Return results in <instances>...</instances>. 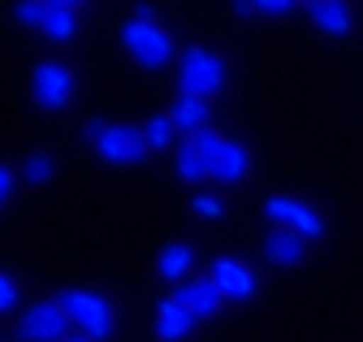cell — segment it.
Segmentation results:
<instances>
[{"instance_id":"12","label":"cell","mask_w":363,"mask_h":342,"mask_svg":"<svg viewBox=\"0 0 363 342\" xmlns=\"http://www.w3.org/2000/svg\"><path fill=\"white\" fill-rule=\"evenodd\" d=\"M169 117H173L177 131H186V139H191V135L208 131V121H212V104H208V100H199V96L177 92V96H173V104H169Z\"/></svg>"},{"instance_id":"13","label":"cell","mask_w":363,"mask_h":342,"mask_svg":"<svg viewBox=\"0 0 363 342\" xmlns=\"http://www.w3.org/2000/svg\"><path fill=\"white\" fill-rule=\"evenodd\" d=\"M195 329V316L177 304V299H164L160 312H156V338L160 342H182V338H191Z\"/></svg>"},{"instance_id":"5","label":"cell","mask_w":363,"mask_h":342,"mask_svg":"<svg viewBox=\"0 0 363 342\" xmlns=\"http://www.w3.org/2000/svg\"><path fill=\"white\" fill-rule=\"evenodd\" d=\"M74 333V321L65 316V308L57 299H43V304H30L18 316V338L22 342H65Z\"/></svg>"},{"instance_id":"14","label":"cell","mask_w":363,"mask_h":342,"mask_svg":"<svg viewBox=\"0 0 363 342\" xmlns=\"http://www.w3.org/2000/svg\"><path fill=\"white\" fill-rule=\"evenodd\" d=\"M307 13H311L315 31H325V35H350V26H354V13L342 0H311Z\"/></svg>"},{"instance_id":"16","label":"cell","mask_w":363,"mask_h":342,"mask_svg":"<svg viewBox=\"0 0 363 342\" xmlns=\"http://www.w3.org/2000/svg\"><path fill=\"white\" fill-rule=\"evenodd\" d=\"M160 273H164L169 282L186 277V273H191V247H186V243H169V247L160 251Z\"/></svg>"},{"instance_id":"25","label":"cell","mask_w":363,"mask_h":342,"mask_svg":"<svg viewBox=\"0 0 363 342\" xmlns=\"http://www.w3.org/2000/svg\"><path fill=\"white\" fill-rule=\"evenodd\" d=\"M65 342H91V338H86V333H78V329H74V333H69V338H65Z\"/></svg>"},{"instance_id":"15","label":"cell","mask_w":363,"mask_h":342,"mask_svg":"<svg viewBox=\"0 0 363 342\" xmlns=\"http://www.w3.org/2000/svg\"><path fill=\"white\" fill-rule=\"evenodd\" d=\"M303 243H307V238H298L294 230L272 226L268 238H264V255H268L272 265H298V260H303Z\"/></svg>"},{"instance_id":"10","label":"cell","mask_w":363,"mask_h":342,"mask_svg":"<svg viewBox=\"0 0 363 342\" xmlns=\"http://www.w3.org/2000/svg\"><path fill=\"white\" fill-rule=\"evenodd\" d=\"M39 31L57 39V44H65V39L78 35V5H69V0H43L39 9Z\"/></svg>"},{"instance_id":"11","label":"cell","mask_w":363,"mask_h":342,"mask_svg":"<svg viewBox=\"0 0 363 342\" xmlns=\"http://www.w3.org/2000/svg\"><path fill=\"white\" fill-rule=\"evenodd\" d=\"M247 174H251V152H247L242 143H230V139H225L220 152L208 160V178H216V182H242Z\"/></svg>"},{"instance_id":"1","label":"cell","mask_w":363,"mask_h":342,"mask_svg":"<svg viewBox=\"0 0 363 342\" xmlns=\"http://www.w3.org/2000/svg\"><path fill=\"white\" fill-rule=\"evenodd\" d=\"M57 304L65 308V316L74 321V329L86 333L91 342L113 338L117 316H113V308H108V299H104V294H96V290H74V286H69V290L57 294Z\"/></svg>"},{"instance_id":"17","label":"cell","mask_w":363,"mask_h":342,"mask_svg":"<svg viewBox=\"0 0 363 342\" xmlns=\"http://www.w3.org/2000/svg\"><path fill=\"white\" fill-rule=\"evenodd\" d=\"M177 178H182V182H203V178H208V160H203L191 143L177 148Z\"/></svg>"},{"instance_id":"8","label":"cell","mask_w":363,"mask_h":342,"mask_svg":"<svg viewBox=\"0 0 363 342\" xmlns=\"http://www.w3.org/2000/svg\"><path fill=\"white\" fill-rule=\"evenodd\" d=\"M177 304L186 308L195 321H212L220 308H225V294H220V286L212 282V273L208 277H195V282H186V286H177Z\"/></svg>"},{"instance_id":"23","label":"cell","mask_w":363,"mask_h":342,"mask_svg":"<svg viewBox=\"0 0 363 342\" xmlns=\"http://www.w3.org/2000/svg\"><path fill=\"white\" fill-rule=\"evenodd\" d=\"M195 212H199V217H220V212H225V204L216 199V195H195V204H191Z\"/></svg>"},{"instance_id":"2","label":"cell","mask_w":363,"mask_h":342,"mask_svg":"<svg viewBox=\"0 0 363 342\" xmlns=\"http://www.w3.org/2000/svg\"><path fill=\"white\" fill-rule=\"evenodd\" d=\"M121 44H125V53L134 57V65H143V70H160V65H169V57H173V39H169V31H164L152 13L130 18L125 31H121Z\"/></svg>"},{"instance_id":"9","label":"cell","mask_w":363,"mask_h":342,"mask_svg":"<svg viewBox=\"0 0 363 342\" xmlns=\"http://www.w3.org/2000/svg\"><path fill=\"white\" fill-rule=\"evenodd\" d=\"M212 282L220 286L225 299H255V273L247 265H238L234 255H220V260H212Z\"/></svg>"},{"instance_id":"7","label":"cell","mask_w":363,"mask_h":342,"mask_svg":"<svg viewBox=\"0 0 363 342\" xmlns=\"http://www.w3.org/2000/svg\"><path fill=\"white\" fill-rule=\"evenodd\" d=\"M264 212H268L277 226L294 230L298 238H320V234H325V221L315 217L307 204H298V199H290V195H272V199L264 204Z\"/></svg>"},{"instance_id":"18","label":"cell","mask_w":363,"mask_h":342,"mask_svg":"<svg viewBox=\"0 0 363 342\" xmlns=\"http://www.w3.org/2000/svg\"><path fill=\"white\" fill-rule=\"evenodd\" d=\"M143 135H147V148H169V139H173V117L169 113H156V117H147L143 121Z\"/></svg>"},{"instance_id":"22","label":"cell","mask_w":363,"mask_h":342,"mask_svg":"<svg viewBox=\"0 0 363 342\" xmlns=\"http://www.w3.org/2000/svg\"><path fill=\"white\" fill-rule=\"evenodd\" d=\"M18 304V282L9 273H0V312H9Z\"/></svg>"},{"instance_id":"21","label":"cell","mask_w":363,"mask_h":342,"mask_svg":"<svg viewBox=\"0 0 363 342\" xmlns=\"http://www.w3.org/2000/svg\"><path fill=\"white\" fill-rule=\"evenodd\" d=\"M251 9H255V13H268V18H286V13L294 9V0H255Z\"/></svg>"},{"instance_id":"3","label":"cell","mask_w":363,"mask_h":342,"mask_svg":"<svg viewBox=\"0 0 363 342\" xmlns=\"http://www.w3.org/2000/svg\"><path fill=\"white\" fill-rule=\"evenodd\" d=\"M86 139H96V152L108 165H139L147 156V135L134 121H117V126L86 121Z\"/></svg>"},{"instance_id":"20","label":"cell","mask_w":363,"mask_h":342,"mask_svg":"<svg viewBox=\"0 0 363 342\" xmlns=\"http://www.w3.org/2000/svg\"><path fill=\"white\" fill-rule=\"evenodd\" d=\"M186 143H191V148H195V152H199L203 160H212V156L220 152V143H225V139H220V135L212 131V126H208V131H199V135H191Z\"/></svg>"},{"instance_id":"19","label":"cell","mask_w":363,"mask_h":342,"mask_svg":"<svg viewBox=\"0 0 363 342\" xmlns=\"http://www.w3.org/2000/svg\"><path fill=\"white\" fill-rule=\"evenodd\" d=\"M52 174H57V165H52V156H43V152H35V156L26 160V178H30V182H52Z\"/></svg>"},{"instance_id":"24","label":"cell","mask_w":363,"mask_h":342,"mask_svg":"<svg viewBox=\"0 0 363 342\" xmlns=\"http://www.w3.org/2000/svg\"><path fill=\"white\" fill-rule=\"evenodd\" d=\"M13 187H18V174L9 165H0V208H5V199L13 195Z\"/></svg>"},{"instance_id":"6","label":"cell","mask_w":363,"mask_h":342,"mask_svg":"<svg viewBox=\"0 0 363 342\" xmlns=\"http://www.w3.org/2000/svg\"><path fill=\"white\" fill-rule=\"evenodd\" d=\"M30 92H35V104L39 109H65L69 96H74V74L57 61H39L35 74H30Z\"/></svg>"},{"instance_id":"4","label":"cell","mask_w":363,"mask_h":342,"mask_svg":"<svg viewBox=\"0 0 363 342\" xmlns=\"http://www.w3.org/2000/svg\"><path fill=\"white\" fill-rule=\"evenodd\" d=\"M177 78H182V92H186V96L212 100L225 87V61H220V53L186 48V53H182V65H177Z\"/></svg>"}]
</instances>
